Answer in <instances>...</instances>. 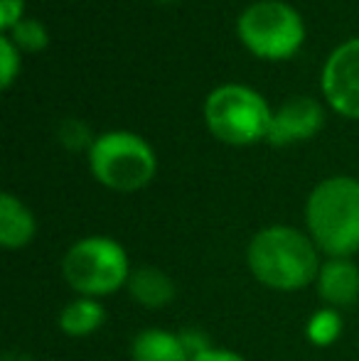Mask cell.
I'll list each match as a JSON object with an SVG mask.
<instances>
[{
  "instance_id": "obj_1",
  "label": "cell",
  "mask_w": 359,
  "mask_h": 361,
  "mask_svg": "<svg viewBox=\"0 0 359 361\" xmlns=\"http://www.w3.org/2000/svg\"><path fill=\"white\" fill-rule=\"evenodd\" d=\"M246 266L264 288L296 293L317 281L320 251L308 233L276 224L256 233L246 246Z\"/></svg>"
},
{
  "instance_id": "obj_2",
  "label": "cell",
  "mask_w": 359,
  "mask_h": 361,
  "mask_svg": "<svg viewBox=\"0 0 359 361\" xmlns=\"http://www.w3.org/2000/svg\"><path fill=\"white\" fill-rule=\"evenodd\" d=\"M305 226L327 258L359 253V180L337 175L315 185L305 202Z\"/></svg>"
},
{
  "instance_id": "obj_3",
  "label": "cell",
  "mask_w": 359,
  "mask_h": 361,
  "mask_svg": "<svg viewBox=\"0 0 359 361\" xmlns=\"http://www.w3.org/2000/svg\"><path fill=\"white\" fill-rule=\"evenodd\" d=\"M62 276L79 298H106L128 286V253L111 236L79 238L64 253Z\"/></svg>"
},
{
  "instance_id": "obj_4",
  "label": "cell",
  "mask_w": 359,
  "mask_h": 361,
  "mask_svg": "<svg viewBox=\"0 0 359 361\" xmlns=\"http://www.w3.org/2000/svg\"><path fill=\"white\" fill-rule=\"evenodd\" d=\"M273 111L259 91L241 84L217 86L205 101V123L226 145H254L269 138Z\"/></svg>"
},
{
  "instance_id": "obj_5",
  "label": "cell",
  "mask_w": 359,
  "mask_h": 361,
  "mask_svg": "<svg viewBox=\"0 0 359 361\" xmlns=\"http://www.w3.org/2000/svg\"><path fill=\"white\" fill-rule=\"evenodd\" d=\"M89 170L99 185L114 192H138L153 182L158 157L130 130H109L89 147Z\"/></svg>"
},
{
  "instance_id": "obj_6",
  "label": "cell",
  "mask_w": 359,
  "mask_h": 361,
  "mask_svg": "<svg viewBox=\"0 0 359 361\" xmlns=\"http://www.w3.org/2000/svg\"><path fill=\"white\" fill-rule=\"evenodd\" d=\"M241 44L266 62L291 59L305 42V23L300 13L281 0H259L236 20Z\"/></svg>"
},
{
  "instance_id": "obj_7",
  "label": "cell",
  "mask_w": 359,
  "mask_h": 361,
  "mask_svg": "<svg viewBox=\"0 0 359 361\" xmlns=\"http://www.w3.org/2000/svg\"><path fill=\"white\" fill-rule=\"evenodd\" d=\"M322 94L335 114L359 121V37L340 44L322 67Z\"/></svg>"
},
{
  "instance_id": "obj_8",
  "label": "cell",
  "mask_w": 359,
  "mask_h": 361,
  "mask_svg": "<svg viewBox=\"0 0 359 361\" xmlns=\"http://www.w3.org/2000/svg\"><path fill=\"white\" fill-rule=\"evenodd\" d=\"M325 126V111L310 96H296L288 99L271 118L269 138L266 143L283 147L293 143H303V140L315 138Z\"/></svg>"
},
{
  "instance_id": "obj_9",
  "label": "cell",
  "mask_w": 359,
  "mask_h": 361,
  "mask_svg": "<svg viewBox=\"0 0 359 361\" xmlns=\"http://www.w3.org/2000/svg\"><path fill=\"white\" fill-rule=\"evenodd\" d=\"M317 295L325 307H352L359 300V268L352 258H327L317 273Z\"/></svg>"
},
{
  "instance_id": "obj_10",
  "label": "cell",
  "mask_w": 359,
  "mask_h": 361,
  "mask_svg": "<svg viewBox=\"0 0 359 361\" xmlns=\"http://www.w3.org/2000/svg\"><path fill=\"white\" fill-rule=\"evenodd\" d=\"M37 236V221L30 207L10 192L0 195V246L5 251L28 248Z\"/></svg>"
},
{
  "instance_id": "obj_11",
  "label": "cell",
  "mask_w": 359,
  "mask_h": 361,
  "mask_svg": "<svg viewBox=\"0 0 359 361\" xmlns=\"http://www.w3.org/2000/svg\"><path fill=\"white\" fill-rule=\"evenodd\" d=\"M126 288H128V295L140 307H148V310L168 307L175 300V295H178L173 278L155 266H140L135 271H130L128 286Z\"/></svg>"
},
{
  "instance_id": "obj_12",
  "label": "cell",
  "mask_w": 359,
  "mask_h": 361,
  "mask_svg": "<svg viewBox=\"0 0 359 361\" xmlns=\"http://www.w3.org/2000/svg\"><path fill=\"white\" fill-rule=\"evenodd\" d=\"M130 359L133 361H190L187 347L180 334L168 329H143L130 342Z\"/></svg>"
},
{
  "instance_id": "obj_13",
  "label": "cell",
  "mask_w": 359,
  "mask_h": 361,
  "mask_svg": "<svg viewBox=\"0 0 359 361\" xmlns=\"http://www.w3.org/2000/svg\"><path fill=\"white\" fill-rule=\"evenodd\" d=\"M106 322V310L94 298H77L62 307L57 317V324L67 337L82 339L94 334Z\"/></svg>"
},
{
  "instance_id": "obj_14",
  "label": "cell",
  "mask_w": 359,
  "mask_h": 361,
  "mask_svg": "<svg viewBox=\"0 0 359 361\" xmlns=\"http://www.w3.org/2000/svg\"><path fill=\"white\" fill-rule=\"evenodd\" d=\"M305 334L315 347H330L342 334V317L335 307H322L310 314Z\"/></svg>"
},
{
  "instance_id": "obj_15",
  "label": "cell",
  "mask_w": 359,
  "mask_h": 361,
  "mask_svg": "<svg viewBox=\"0 0 359 361\" xmlns=\"http://www.w3.org/2000/svg\"><path fill=\"white\" fill-rule=\"evenodd\" d=\"M15 42L20 52H42L49 44L47 27L37 20H20L10 32H5Z\"/></svg>"
},
{
  "instance_id": "obj_16",
  "label": "cell",
  "mask_w": 359,
  "mask_h": 361,
  "mask_svg": "<svg viewBox=\"0 0 359 361\" xmlns=\"http://www.w3.org/2000/svg\"><path fill=\"white\" fill-rule=\"evenodd\" d=\"M20 74V49L8 35H0V86L5 91L13 86V81Z\"/></svg>"
},
{
  "instance_id": "obj_17",
  "label": "cell",
  "mask_w": 359,
  "mask_h": 361,
  "mask_svg": "<svg viewBox=\"0 0 359 361\" xmlns=\"http://www.w3.org/2000/svg\"><path fill=\"white\" fill-rule=\"evenodd\" d=\"M25 13V0H0V30L10 32L20 23Z\"/></svg>"
},
{
  "instance_id": "obj_18",
  "label": "cell",
  "mask_w": 359,
  "mask_h": 361,
  "mask_svg": "<svg viewBox=\"0 0 359 361\" xmlns=\"http://www.w3.org/2000/svg\"><path fill=\"white\" fill-rule=\"evenodd\" d=\"M190 361H249V359H244L241 354L231 352V349H217V347H209L207 352L197 354V357H192Z\"/></svg>"
},
{
  "instance_id": "obj_19",
  "label": "cell",
  "mask_w": 359,
  "mask_h": 361,
  "mask_svg": "<svg viewBox=\"0 0 359 361\" xmlns=\"http://www.w3.org/2000/svg\"><path fill=\"white\" fill-rule=\"evenodd\" d=\"M0 361H32V357L25 354V352H20V349H13V352H5Z\"/></svg>"
},
{
  "instance_id": "obj_20",
  "label": "cell",
  "mask_w": 359,
  "mask_h": 361,
  "mask_svg": "<svg viewBox=\"0 0 359 361\" xmlns=\"http://www.w3.org/2000/svg\"><path fill=\"white\" fill-rule=\"evenodd\" d=\"M163 3H173V0H163Z\"/></svg>"
}]
</instances>
